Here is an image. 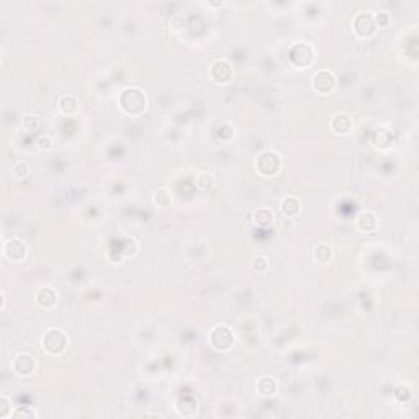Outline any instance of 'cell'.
Segmentation results:
<instances>
[{
  "label": "cell",
  "instance_id": "cell-16",
  "mask_svg": "<svg viewBox=\"0 0 419 419\" xmlns=\"http://www.w3.org/2000/svg\"><path fill=\"white\" fill-rule=\"evenodd\" d=\"M0 403H2V411H0V416H2V418H7V416H8V411H10V403H8V398H7V397H2V398H0Z\"/></svg>",
  "mask_w": 419,
  "mask_h": 419
},
{
  "label": "cell",
  "instance_id": "cell-4",
  "mask_svg": "<svg viewBox=\"0 0 419 419\" xmlns=\"http://www.w3.org/2000/svg\"><path fill=\"white\" fill-rule=\"evenodd\" d=\"M210 74H211V79L215 82H228L232 77V67L231 64L225 61V59H218L211 64V69H210Z\"/></svg>",
  "mask_w": 419,
  "mask_h": 419
},
{
  "label": "cell",
  "instance_id": "cell-7",
  "mask_svg": "<svg viewBox=\"0 0 419 419\" xmlns=\"http://www.w3.org/2000/svg\"><path fill=\"white\" fill-rule=\"evenodd\" d=\"M210 341H211V344L218 349V351H226V349H230L232 346L231 331L226 328V326H223V336H218V333L213 329L211 334H210Z\"/></svg>",
  "mask_w": 419,
  "mask_h": 419
},
{
  "label": "cell",
  "instance_id": "cell-14",
  "mask_svg": "<svg viewBox=\"0 0 419 419\" xmlns=\"http://www.w3.org/2000/svg\"><path fill=\"white\" fill-rule=\"evenodd\" d=\"M59 110L63 113H74L77 110V100L72 95H66L59 100Z\"/></svg>",
  "mask_w": 419,
  "mask_h": 419
},
{
  "label": "cell",
  "instance_id": "cell-15",
  "mask_svg": "<svg viewBox=\"0 0 419 419\" xmlns=\"http://www.w3.org/2000/svg\"><path fill=\"white\" fill-rule=\"evenodd\" d=\"M314 257L319 262H326V260L331 259V246L328 244H318V248L314 249Z\"/></svg>",
  "mask_w": 419,
  "mask_h": 419
},
{
  "label": "cell",
  "instance_id": "cell-11",
  "mask_svg": "<svg viewBox=\"0 0 419 419\" xmlns=\"http://www.w3.org/2000/svg\"><path fill=\"white\" fill-rule=\"evenodd\" d=\"M282 210H283L285 215L295 216V215H298V211H300V202H298L296 197H287L282 202Z\"/></svg>",
  "mask_w": 419,
  "mask_h": 419
},
{
  "label": "cell",
  "instance_id": "cell-6",
  "mask_svg": "<svg viewBox=\"0 0 419 419\" xmlns=\"http://www.w3.org/2000/svg\"><path fill=\"white\" fill-rule=\"evenodd\" d=\"M35 367H36V362L30 354H20V356H17L15 360H13V369H15L17 374L21 377L33 374Z\"/></svg>",
  "mask_w": 419,
  "mask_h": 419
},
{
  "label": "cell",
  "instance_id": "cell-12",
  "mask_svg": "<svg viewBox=\"0 0 419 419\" xmlns=\"http://www.w3.org/2000/svg\"><path fill=\"white\" fill-rule=\"evenodd\" d=\"M357 225H358V228H360L362 231H374L375 230V226H377V220H375V216L372 215V213H362L360 215V218H358L357 220Z\"/></svg>",
  "mask_w": 419,
  "mask_h": 419
},
{
  "label": "cell",
  "instance_id": "cell-2",
  "mask_svg": "<svg viewBox=\"0 0 419 419\" xmlns=\"http://www.w3.org/2000/svg\"><path fill=\"white\" fill-rule=\"evenodd\" d=\"M280 167H282V161L277 152H272V151L260 152L257 156V159H255V169L262 175H275L278 174Z\"/></svg>",
  "mask_w": 419,
  "mask_h": 419
},
{
  "label": "cell",
  "instance_id": "cell-13",
  "mask_svg": "<svg viewBox=\"0 0 419 419\" xmlns=\"http://www.w3.org/2000/svg\"><path fill=\"white\" fill-rule=\"evenodd\" d=\"M255 223L260 226H271L273 223V213L269 208H260L255 213Z\"/></svg>",
  "mask_w": 419,
  "mask_h": 419
},
{
  "label": "cell",
  "instance_id": "cell-10",
  "mask_svg": "<svg viewBox=\"0 0 419 419\" xmlns=\"http://www.w3.org/2000/svg\"><path fill=\"white\" fill-rule=\"evenodd\" d=\"M36 300H38V303L41 306H44V308H51V306L56 305V293L53 290H49V288H43V290L36 295Z\"/></svg>",
  "mask_w": 419,
  "mask_h": 419
},
{
  "label": "cell",
  "instance_id": "cell-8",
  "mask_svg": "<svg viewBox=\"0 0 419 419\" xmlns=\"http://www.w3.org/2000/svg\"><path fill=\"white\" fill-rule=\"evenodd\" d=\"M331 128L334 133H349V129L352 128V122H351V118L344 113L336 115L331 122Z\"/></svg>",
  "mask_w": 419,
  "mask_h": 419
},
{
  "label": "cell",
  "instance_id": "cell-5",
  "mask_svg": "<svg viewBox=\"0 0 419 419\" xmlns=\"http://www.w3.org/2000/svg\"><path fill=\"white\" fill-rule=\"evenodd\" d=\"M336 85V79H334L333 72L329 71H318L313 77V87L319 94H329Z\"/></svg>",
  "mask_w": 419,
  "mask_h": 419
},
{
  "label": "cell",
  "instance_id": "cell-1",
  "mask_svg": "<svg viewBox=\"0 0 419 419\" xmlns=\"http://www.w3.org/2000/svg\"><path fill=\"white\" fill-rule=\"evenodd\" d=\"M120 104L128 115H139L146 110V95L139 88H126L120 97Z\"/></svg>",
  "mask_w": 419,
  "mask_h": 419
},
{
  "label": "cell",
  "instance_id": "cell-17",
  "mask_svg": "<svg viewBox=\"0 0 419 419\" xmlns=\"http://www.w3.org/2000/svg\"><path fill=\"white\" fill-rule=\"evenodd\" d=\"M12 414H13L15 418H21V414H25V416H30V418H35V416H36L35 411H31V409H26V411H25V408H18L17 411H13Z\"/></svg>",
  "mask_w": 419,
  "mask_h": 419
},
{
  "label": "cell",
  "instance_id": "cell-9",
  "mask_svg": "<svg viewBox=\"0 0 419 419\" xmlns=\"http://www.w3.org/2000/svg\"><path fill=\"white\" fill-rule=\"evenodd\" d=\"M257 390H259L260 395L272 397V395L277 392V383L272 377H265V378H260V381L257 383Z\"/></svg>",
  "mask_w": 419,
  "mask_h": 419
},
{
  "label": "cell",
  "instance_id": "cell-3",
  "mask_svg": "<svg viewBox=\"0 0 419 419\" xmlns=\"http://www.w3.org/2000/svg\"><path fill=\"white\" fill-rule=\"evenodd\" d=\"M67 342L66 333H63L61 329H51L43 337V346L51 354H61L67 347Z\"/></svg>",
  "mask_w": 419,
  "mask_h": 419
}]
</instances>
